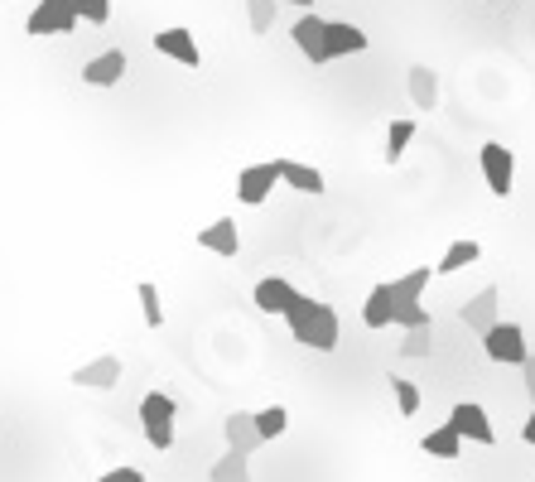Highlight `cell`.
I'll list each match as a JSON object with an SVG mask.
<instances>
[{"label": "cell", "instance_id": "2", "mask_svg": "<svg viewBox=\"0 0 535 482\" xmlns=\"http://www.w3.org/2000/svg\"><path fill=\"white\" fill-rule=\"evenodd\" d=\"M174 410L179 405L160 396V391H150L145 401H140V425H145V439H150V449H174Z\"/></svg>", "mask_w": 535, "mask_h": 482}, {"label": "cell", "instance_id": "7", "mask_svg": "<svg viewBox=\"0 0 535 482\" xmlns=\"http://www.w3.org/2000/svg\"><path fill=\"white\" fill-rule=\"evenodd\" d=\"M497 299H502V295H497V285H482L478 295L458 309V319L468 323V333H478V338H482V333L497 323Z\"/></svg>", "mask_w": 535, "mask_h": 482}, {"label": "cell", "instance_id": "23", "mask_svg": "<svg viewBox=\"0 0 535 482\" xmlns=\"http://www.w3.org/2000/svg\"><path fill=\"white\" fill-rule=\"evenodd\" d=\"M208 478H213V482H246V478H251V468H246V454L227 449V458H217Z\"/></svg>", "mask_w": 535, "mask_h": 482}, {"label": "cell", "instance_id": "16", "mask_svg": "<svg viewBox=\"0 0 535 482\" xmlns=\"http://www.w3.org/2000/svg\"><path fill=\"white\" fill-rule=\"evenodd\" d=\"M126 73V54L121 49H107V54H97L87 68H82V82H92V87H116Z\"/></svg>", "mask_w": 535, "mask_h": 482}, {"label": "cell", "instance_id": "34", "mask_svg": "<svg viewBox=\"0 0 535 482\" xmlns=\"http://www.w3.org/2000/svg\"><path fill=\"white\" fill-rule=\"evenodd\" d=\"M526 444H531V449H535V415H531V420H526Z\"/></svg>", "mask_w": 535, "mask_h": 482}, {"label": "cell", "instance_id": "17", "mask_svg": "<svg viewBox=\"0 0 535 482\" xmlns=\"http://www.w3.org/2000/svg\"><path fill=\"white\" fill-rule=\"evenodd\" d=\"M405 82H410V102H415L420 111H434V107H439V73H434V68L415 63V68L405 73Z\"/></svg>", "mask_w": 535, "mask_h": 482}, {"label": "cell", "instance_id": "28", "mask_svg": "<svg viewBox=\"0 0 535 482\" xmlns=\"http://www.w3.org/2000/svg\"><path fill=\"white\" fill-rule=\"evenodd\" d=\"M73 10H78L82 25H107L111 20V0H73Z\"/></svg>", "mask_w": 535, "mask_h": 482}, {"label": "cell", "instance_id": "21", "mask_svg": "<svg viewBox=\"0 0 535 482\" xmlns=\"http://www.w3.org/2000/svg\"><path fill=\"white\" fill-rule=\"evenodd\" d=\"M478 256H482V246H478V241H473V237H468V241H454V246L444 251V261H439V266H434V270H439V275H454V270L473 266Z\"/></svg>", "mask_w": 535, "mask_h": 482}, {"label": "cell", "instance_id": "22", "mask_svg": "<svg viewBox=\"0 0 535 482\" xmlns=\"http://www.w3.org/2000/svg\"><path fill=\"white\" fill-rule=\"evenodd\" d=\"M362 323H367V328H386V323H391V290H386V285H376L372 295H367Z\"/></svg>", "mask_w": 535, "mask_h": 482}, {"label": "cell", "instance_id": "13", "mask_svg": "<svg viewBox=\"0 0 535 482\" xmlns=\"http://www.w3.org/2000/svg\"><path fill=\"white\" fill-rule=\"evenodd\" d=\"M198 246H203V251H213V256H227V261H232V256L241 251L237 222H232V217H217L213 227H203V232H198Z\"/></svg>", "mask_w": 535, "mask_h": 482}, {"label": "cell", "instance_id": "25", "mask_svg": "<svg viewBox=\"0 0 535 482\" xmlns=\"http://www.w3.org/2000/svg\"><path fill=\"white\" fill-rule=\"evenodd\" d=\"M410 140H415V121H391V131H386V160L391 164L401 160Z\"/></svg>", "mask_w": 535, "mask_h": 482}, {"label": "cell", "instance_id": "10", "mask_svg": "<svg viewBox=\"0 0 535 482\" xmlns=\"http://www.w3.org/2000/svg\"><path fill=\"white\" fill-rule=\"evenodd\" d=\"M155 49H160L164 58H174V63H184V68H198V63H203V54H198V44H193V34H188L184 25L160 29V34H155Z\"/></svg>", "mask_w": 535, "mask_h": 482}, {"label": "cell", "instance_id": "6", "mask_svg": "<svg viewBox=\"0 0 535 482\" xmlns=\"http://www.w3.org/2000/svg\"><path fill=\"white\" fill-rule=\"evenodd\" d=\"M275 184H280V174H275V160H270V164H251V169H241L237 198L246 203V208H261Z\"/></svg>", "mask_w": 535, "mask_h": 482}, {"label": "cell", "instance_id": "29", "mask_svg": "<svg viewBox=\"0 0 535 482\" xmlns=\"http://www.w3.org/2000/svg\"><path fill=\"white\" fill-rule=\"evenodd\" d=\"M391 323H401V328H420V323H429V309L425 304H396V309H391Z\"/></svg>", "mask_w": 535, "mask_h": 482}, {"label": "cell", "instance_id": "33", "mask_svg": "<svg viewBox=\"0 0 535 482\" xmlns=\"http://www.w3.org/2000/svg\"><path fill=\"white\" fill-rule=\"evenodd\" d=\"M521 372H526V391H531V401H535V352H526V362H521Z\"/></svg>", "mask_w": 535, "mask_h": 482}, {"label": "cell", "instance_id": "14", "mask_svg": "<svg viewBox=\"0 0 535 482\" xmlns=\"http://www.w3.org/2000/svg\"><path fill=\"white\" fill-rule=\"evenodd\" d=\"M116 381H121V357H111V352L73 372V386H87V391H111Z\"/></svg>", "mask_w": 535, "mask_h": 482}, {"label": "cell", "instance_id": "3", "mask_svg": "<svg viewBox=\"0 0 535 482\" xmlns=\"http://www.w3.org/2000/svg\"><path fill=\"white\" fill-rule=\"evenodd\" d=\"M482 348H487V357H492V362H507V367H521V362H526V328H521V323H492V328H487V333H482Z\"/></svg>", "mask_w": 535, "mask_h": 482}, {"label": "cell", "instance_id": "15", "mask_svg": "<svg viewBox=\"0 0 535 482\" xmlns=\"http://www.w3.org/2000/svg\"><path fill=\"white\" fill-rule=\"evenodd\" d=\"M227 444L237 449V454H256L266 439H261V429H256V415H246V410H237V415H227Z\"/></svg>", "mask_w": 535, "mask_h": 482}, {"label": "cell", "instance_id": "12", "mask_svg": "<svg viewBox=\"0 0 535 482\" xmlns=\"http://www.w3.org/2000/svg\"><path fill=\"white\" fill-rule=\"evenodd\" d=\"M295 299H299V290L290 280H280V275H270V280L256 285V309H261V314H280V319H285Z\"/></svg>", "mask_w": 535, "mask_h": 482}, {"label": "cell", "instance_id": "9", "mask_svg": "<svg viewBox=\"0 0 535 482\" xmlns=\"http://www.w3.org/2000/svg\"><path fill=\"white\" fill-rule=\"evenodd\" d=\"M372 39L362 34L357 25H343V20H328V29H323V49H328V63L333 58H348V54H362Z\"/></svg>", "mask_w": 535, "mask_h": 482}, {"label": "cell", "instance_id": "31", "mask_svg": "<svg viewBox=\"0 0 535 482\" xmlns=\"http://www.w3.org/2000/svg\"><path fill=\"white\" fill-rule=\"evenodd\" d=\"M391 391H396V405H401V415H415V410H420V391H415L410 381L391 376Z\"/></svg>", "mask_w": 535, "mask_h": 482}, {"label": "cell", "instance_id": "18", "mask_svg": "<svg viewBox=\"0 0 535 482\" xmlns=\"http://www.w3.org/2000/svg\"><path fill=\"white\" fill-rule=\"evenodd\" d=\"M275 174H280V184H290L295 193H323V174L314 169V164L275 160Z\"/></svg>", "mask_w": 535, "mask_h": 482}, {"label": "cell", "instance_id": "26", "mask_svg": "<svg viewBox=\"0 0 535 482\" xmlns=\"http://www.w3.org/2000/svg\"><path fill=\"white\" fill-rule=\"evenodd\" d=\"M275 5H280V0H246L251 34H270V25H275Z\"/></svg>", "mask_w": 535, "mask_h": 482}, {"label": "cell", "instance_id": "27", "mask_svg": "<svg viewBox=\"0 0 535 482\" xmlns=\"http://www.w3.org/2000/svg\"><path fill=\"white\" fill-rule=\"evenodd\" d=\"M285 425H290L285 405H270V410H261V415H256V429H261V439H280V434H285Z\"/></svg>", "mask_w": 535, "mask_h": 482}, {"label": "cell", "instance_id": "20", "mask_svg": "<svg viewBox=\"0 0 535 482\" xmlns=\"http://www.w3.org/2000/svg\"><path fill=\"white\" fill-rule=\"evenodd\" d=\"M425 454H434V458H458V454H463V434H458L454 425L429 429V434H425Z\"/></svg>", "mask_w": 535, "mask_h": 482}, {"label": "cell", "instance_id": "11", "mask_svg": "<svg viewBox=\"0 0 535 482\" xmlns=\"http://www.w3.org/2000/svg\"><path fill=\"white\" fill-rule=\"evenodd\" d=\"M323 29H328V20H319V15H299V20H295V44H299V54L309 58L314 68H323V63H328Z\"/></svg>", "mask_w": 535, "mask_h": 482}, {"label": "cell", "instance_id": "19", "mask_svg": "<svg viewBox=\"0 0 535 482\" xmlns=\"http://www.w3.org/2000/svg\"><path fill=\"white\" fill-rule=\"evenodd\" d=\"M425 285H429V266L410 270V275H401V280H391V285H386V290H391V309H396V304H420Z\"/></svg>", "mask_w": 535, "mask_h": 482}, {"label": "cell", "instance_id": "1", "mask_svg": "<svg viewBox=\"0 0 535 482\" xmlns=\"http://www.w3.org/2000/svg\"><path fill=\"white\" fill-rule=\"evenodd\" d=\"M285 323H290L295 343H304V348H314V352L338 348V314H333L328 304H319L314 295H299L295 304H290Z\"/></svg>", "mask_w": 535, "mask_h": 482}, {"label": "cell", "instance_id": "8", "mask_svg": "<svg viewBox=\"0 0 535 482\" xmlns=\"http://www.w3.org/2000/svg\"><path fill=\"white\" fill-rule=\"evenodd\" d=\"M449 425H454L463 439H473V444H497V434H492V420H487V410H482V405H473V401L454 405Z\"/></svg>", "mask_w": 535, "mask_h": 482}, {"label": "cell", "instance_id": "35", "mask_svg": "<svg viewBox=\"0 0 535 482\" xmlns=\"http://www.w3.org/2000/svg\"><path fill=\"white\" fill-rule=\"evenodd\" d=\"M285 5H299V10H309V5H314V0H285Z\"/></svg>", "mask_w": 535, "mask_h": 482}, {"label": "cell", "instance_id": "24", "mask_svg": "<svg viewBox=\"0 0 535 482\" xmlns=\"http://www.w3.org/2000/svg\"><path fill=\"white\" fill-rule=\"evenodd\" d=\"M405 357H429L434 352V323H420V328H405Z\"/></svg>", "mask_w": 535, "mask_h": 482}, {"label": "cell", "instance_id": "4", "mask_svg": "<svg viewBox=\"0 0 535 482\" xmlns=\"http://www.w3.org/2000/svg\"><path fill=\"white\" fill-rule=\"evenodd\" d=\"M68 29H78V10H73V0H39V5L29 10V20H25V34H34V39L68 34Z\"/></svg>", "mask_w": 535, "mask_h": 482}, {"label": "cell", "instance_id": "32", "mask_svg": "<svg viewBox=\"0 0 535 482\" xmlns=\"http://www.w3.org/2000/svg\"><path fill=\"white\" fill-rule=\"evenodd\" d=\"M102 482H145V473H140V468H116V473H107Z\"/></svg>", "mask_w": 535, "mask_h": 482}, {"label": "cell", "instance_id": "5", "mask_svg": "<svg viewBox=\"0 0 535 482\" xmlns=\"http://www.w3.org/2000/svg\"><path fill=\"white\" fill-rule=\"evenodd\" d=\"M478 164H482V179H487V188H492L497 198H507L511 184H516V155H511L507 145L487 140V145L478 150Z\"/></svg>", "mask_w": 535, "mask_h": 482}, {"label": "cell", "instance_id": "30", "mask_svg": "<svg viewBox=\"0 0 535 482\" xmlns=\"http://www.w3.org/2000/svg\"><path fill=\"white\" fill-rule=\"evenodd\" d=\"M140 304H145V323H150V328H160V323H164V309H160V290H155L150 280L140 285Z\"/></svg>", "mask_w": 535, "mask_h": 482}]
</instances>
